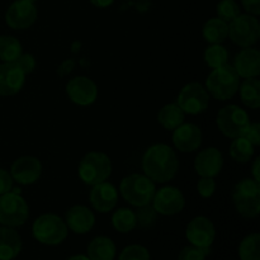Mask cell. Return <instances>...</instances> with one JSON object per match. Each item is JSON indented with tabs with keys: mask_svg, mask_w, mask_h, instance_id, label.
I'll return each mask as SVG.
<instances>
[{
	"mask_svg": "<svg viewBox=\"0 0 260 260\" xmlns=\"http://www.w3.org/2000/svg\"><path fill=\"white\" fill-rule=\"evenodd\" d=\"M142 169L145 175L154 183H167L177 175L179 161L172 147L165 144H156L145 151Z\"/></svg>",
	"mask_w": 260,
	"mask_h": 260,
	"instance_id": "6da1fadb",
	"label": "cell"
},
{
	"mask_svg": "<svg viewBox=\"0 0 260 260\" xmlns=\"http://www.w3.org/2000/svg\"><path fill=\"white\" fill-rule=\"evenodd\" d=\"M240 76L235 71L234 66L225 63L217 69H213L212 73L206 80V90L208 94L218 101H228L233 98L240 86Z\"/></svg>",
	"mask_w": 260,
	"mask_h": 260,
	"instance_id": "7a4b0ae2",
	"label": "cell"
},
{
	"mask_svg": "<svg viewBox=\"0 0 260 260\" xmlns=\"http://www.w3.org/2000/svg\"><path fill=\"white\" fill-rule=\"evenodd\" d=\"M32 234L38 243L56 246L62 244L68 238V226L60 216L45 213L33 222Z\"/></svg>",
	"mask_w": 260,
	"mask_h": 260,
	"instance_id": "3957f363",
	"label": "cell"
},
{
	"mask_svg": "<svg viewBox=\"0 0 260 260\" xmlns=\"http://www.w3.org/2000/svg\"><path fill=\"white\" fill-rule=\"evenodd\" d=\"M233 201L236 211L245 218H255L260 213V184L254 179L240 180L234 187Z\"/></svg>",
	"mask_w": 260,
	"mask_h": 260,
	"instance_id": "277c9868",
	"label": "cell"
},
{
	"mask_svg": "<svg viewBox=\"0 0 260 260\" xmlns=\"http://www.w3.org/2000/svg\"><path fill=\"white\" fill-rule=\"evenodd\" d=\"M122 197L135 207L149 205L152 202L156 188L150 178L142 174H131L123 178L119 185Z\"/></svg>",
	"mask_w": 260,
	"mask_h": 260,
	"instance_id": "5b68a950",
	"label": "cell"
},
{
	"mask_svg": "<svg viewBox=\"0 0 260 260\" xmlns=\"http://www.w3.org/2000/svg\"><path fill=\"white\" fill-rule=\"evenodd\" d=\"M78 173L86 185H95L106 182L112 173V162L104 152H88L79 164Z\"/></svg>",
	"mask_w": 260,
	"mask_h": 260,
	"instance_id": "8992f818",
	"label": "cell"
},
{
	"mask_svg": "<svg viewBox=\"0 0 260 260\" xmlns=\"http://www.w3.org/2000/svg\"><path fill=\"white\" fill-rule=\"evenodd\" d=\"M29 207L18 192H8L0 196V223L7 228H19L27 222Z\"/></svg>",
	"mask_w": 260,
	"mask_h": 260,
	"instance_id": "52a82bcc",
	"label": "cell"
},
{
	"mask_svg": "<svg viewBox=\"0 0 260 260\" xmlns=\"http://www.w3.org/2000/svg\"><path fill=\"white\" fill-rule=\"evenodd\" d=\"M229 36L235 45L250 47L260 38V24L258 18L251 14H240L229 24Z\"/></svg>",
	"mask_w": 260,
	"mask_h": 260,
	"instance_id": "ba28073f",
	"label": "cell"
},
{
	"mask_svg": "<svg viewBox=\"0 0 260 260\" xmlns=\"http://www.w3.org/2000/svg\"><path fill=\"white\" fill-rule=\"evenodd\" d=\"M216 123H217L218 129L226 137L235 139V137L243 136L244 131L250 123V118L243 108L235 104H230L218 111Z\"/></svg>",
	"mask_w": 260,
	"mask_h": 260,
	"instance_id": "9c48e42d",
	"label": "cell"
},
{
	"mask_svg": "<svg viewBox=\"0 0 260 260\" xmlns=\"http://www.w3.org/2000/svg\"><path fill=\"white\" fill-rule=\"evenodd\" d=\"M210 103V94L200 83H189L180 90L177 104L184 113L200 114L207 109Z\"/></svg>",
	"mask_w": 260,
	"mask_h": 260,
	"instance_id": "30bf717a",
	"label": "cell"
},
{
	"mask_svg": "<svg viewBox=\"0 0 260 260\" xmlns=\"http://www.w3.org/2000/svg\"><path fill=\"white\" fill-rule=\"evenodd\" d=\"M37 8L35 3L27 0H15L5 13V22L12 29H28L37 20Z\"/></svg>",
	"mask_w": 260,
	"mask_h": 260,
	"instance_id": "8fae6325",
	"label": "cell"
},
{
	"mask_svg": "<svg viewBox=\"0 0 260 260\" xmlns=\"http://www.w3.org/2000/svg\"><path fill=\"white\" fill-rule=\"evenodd\" d=\"M185 206V198L182 190L175 187H164L155 192L152 207L159 215L173 216L182 212Z\"/></svg>",
	"mask_w": 260,
	"mask_h": 260,
	"instance_id": "7c38bea8",
	"label": "cell"
},
{
	"mask_svg": "<svg viewBox=\"0 0 260 260\" xmlns=\"http://www.w3.org/2000/svg\"><path fill=\"white\" fill-rule=\"evenodd\" d=\"M185 236L190 245L202 249H210L216 238V229L212 221L205 216L193 218L187 226Z\"/></svg>",
	"mask_w": 260,
	"mask_h": 260,
	"instance_id": "4fadbf2b",
	"label": "cell"
},
{
	"mask_svg": "<svg viewBox=\"0 0 260 260\" xmlns=\"http://www.w3.org/2000/svg\"><path fill=\"white\" fill-rule=\"evenodd\" d=\"M66 94L73 103L86 107L98 98V86L88 76H76L66 85Z\"/></svg>",
	"mask_w": 260,
	"mask_h": 260,
	"instance_id": "5bb4252c",
	"label": "cell"
},
{
	"mask_svg": "<svg viewBox=\"0 0 260 260\" xmlns=\"http://www.w3.org/2000/svg\"><path fill=\"white\" fill-rule=\"evenodd\" d=\"M42 174V164L35 156H22L10 167L13 180L22 185L35 184Z\"/></svg>",
	"mask_w": 260,
	"mask_h": 260,
	"instance_id": "9a60e30c",
	"label": "cell"
},
{
	"mask_svg": "<svg viewBox=\"0 0 260 260\" xmlns=\"http://www.w3.org/2000/svg\"><path fill=\"white\" fill-rule=\"evenodd\" d=\"M25 75L15 62L0 65V96H12L19 93L24 85Z\"/></svg>",
	"mask_w": 260,
	"mask_h": 260,
	"instance_id": "2e32d148",
	"label": "cell"
},
{
	"mask_svg": "<svg viewBox=\"0 0 260 260\" xmlns=\"http://www.w3.org/2000/svg\"><path fill=\"white\" fill-rule=\"evenodd\" d=\"M223 157L216 147H207L196 156L194 169L200 177L215 178L222 170Z\"/></svg>",
	"mask_w": 260,
	"mask_h": 260,
	"instance_id": "e0dca14e",
	"label": "cell"
},
{
	"mask_svg": "<svg viewBox=\"0 0 260 260\" xmlns=\"http://www.w3.org/2000/svg\"><path fill=\"white\" fill-rule=\"evenodd\" d=\"M174 146L182 152H193L202 144V131L193 123H182L173 129Z\"/></svg>",
	"mask_w": 260,
	"mask_h": 260,
	"instance_id": "ac0fdd59",
	"label": "cell"
},
{
	"mask_svg": "<svg viewBox=\"0 0 260 260\" xmlns=\"http://www.w3.org/2000/svg\"><path fill=\"white\" fill-rule=\"evenodd\" d=\"M65 223L73 233L84 235L91 231L95 225V216L85 206H73L66 212Z\"/></svg>",
	"mask_w": 260,
	"mask_h": 260,
	"instance_id": "d6986e66",
	"label": "cell"
},
{
	"mask_svg": "<svg viewBox=\"0 0 260 260\" xmlns=\"http://www.w3.org/2000/svg\"><path fill=\"white\" fill-rule=\"evenodd\" d=\"M90 203L94 210L101 213H107L113 210L118 201V192L111 183H99L93 185L90 196Z\"/></svg>",
	"mask_w": 260,
	"mask_h": 260,
	"instance_id": "ffe728a7",
	"label": "cell"
},
{
	"mask_svg": "<svg viewBox=\"0 0 260 260\" xmlns=\"http://www.w3.org/2000/svg\"><path fill=\"white\" fill-rule=\"evenodd\" d=\"M234 69L244 79L258 78L260 74V52L255 48L245 47L234 60Z\"/></svg>",
	"mask_w": 260,
	"mask_h": 260,
	"instance_id": "44dd1931",
	"label": "cell"
},
{
	"mask_svg": "<svg viewBox=\"0 0 260 260\" xmlns=\"http://www.w3.org/2000/svg\"><path fill=\"white\" fill-rule=\"evenodd\" d=\"M22 238L13 228H0V260H13L22 251Z\"/></svg>",
	"mask_w": 260,
	"mask_h": 260,
	"instance_id": "7402d4cb",
	"label": "cell"
},
{
	"mask_svg": "<svg viewBox=\"0 0 260 260\" xmlns=\"http://www.w3.org/2000/svg\"><path fill=\"white\" fill-rule=\"evenodd\" d=\"M88 258L90 260H113L116 258V245L107 236L94 238L88 245Z\"/></svg>",
	"mask_w": 260,
	"mask_h": 260,
	"instance_id": "603a6c76",
	"label": "cell"
},
{
	"mask_svg": "<svg viewBox=\"0 0 260 260\" xmlns=\"http://www.w3.org/2000/svg\"><path fill=\"white\" fill-rule=\"evenodd\" d=\"M202 35L211 45L222 43L229 37V23L223 22L220 18L208 19L203 25Z\"/></svg>",
	"mask_w": 260,
	"mask_h": 260,
	"instance_id": "cb8c5ba5",
	"label": "cell"
},
{
	"mask_svg": "<svg viewBox=\"0 0 260 260\" xmlns=\"http://www.w3.org/2000/svg\"><path fill=\"white\" fill-rule=\"evenodd\" d=\"M185 113L177 103H170L162 107L157 114V121L165 129H175L184 123Z\"/></svg>",
	"mask_w": 260,
	"mask_h": 260,
	"instance_id": "d4e9b609",
	"label": "cell"
},
{
	"mask_svg": "<svg viewBox=\"0 0 260 260\" xmlns=\"http://www.w3.org/2000/svg\"><path fill=\"white\" fill-rule=\"evenodd\" d=\"M239 88L243 103L249 108L258 109L260 107V81L258 79H245Z\"/></svg>",
	"mask_w": 260,
	"mask_h": 260,
	"instance_id": "484cf974",
	"label": "cell"
},
{
	"mask_svg": "<svg viewBox=\"0 0 260 260\" xmlns=\"http://www.w3.org/2000/svg\"><path fill=\"white\" fill-rule=\"evenodd\" d=\"M254 155V145L245 137L239 136L233 140L230 145V156L236 162L245 164L251 160Z\"/></svg>",
	"mask_w": 260,
	"mask_h": 260,
	"instance_id": "4316f807",
	"label": "cell"
},
{
	"mask_svg": "<svg viewBox=\"0 0 260 260\" xmlns=\"http://www.w3.org/2000/svg\"><path fill=\"white\" fill-rule=\"evenodd\" d=\"M22 55V45L13 36H0V60L3 62H14Z\"/></svg>",
	"mask_w": 260,
	"mask_h": 260,
	"instance_id": "83f0119b",
	"label": "cell"
},
{
	"mask_svg": "<svg viewBox=\"0 0 260 260\" xmlns=\"http://www.w3.org/2000/svg\"><path fill=\"white\" fill-rule=\"evenodd\" d=\"M112 225L118 233L127 234L136 229V216L129 208H119L112 216Z\"/></svg>",
	"mask_w": 260,
	"mask_h": 260,
	"instance_id": "f1b7e54d",
	"label": "cell"
},
{
	"mask_svg": "<svg viewBox=\"0 0 260 260\" xmlns=\"http://www.w3.org/2000/svg\"><path fill=\"white\" fill-rule=\"evenodd\" d=\"M240 260H260V235L250 234L243 239L239 246Z\"/></svg>",
	"mask_w": 260,
	"mask_h": 260,
	"instance_id": "f546056e",
	"label": "cell"
},
{
	"mask_svg": "<svg viewBox=\"0 0 260 260\" xmlns=\"http://www.w3.org/2000/svg\"><path fill=\"white\" fill-rule=\"evenodd\" d=\"M229 52L226 47H223L220 43L211 45L205 51V61L211 69H217L220 66L228 63Z\"/></svg>",
	"mask_w": 260,
	"mask_h": 260,
	"instance_id": "4dcf8cb0",
	"label": "cell"
},
{
	"mask_svg": "<svg viewBox=\"0 0 260 260\" xmlns=\"http://www.w3.org/2000/svg\"><path fill=\"white\" fill-rule=\"evenodd\" d=\"M135 216H136V228L151 229L156 222L157 212L152 207L151 203H149V205L137 207Z\"/></svg>",
	"mask_w": 260,
	"mask_h": 260,
	"instance_id": "1f68e13d",
	"label": "cell"
},
{
	"mask_svg": "<svg viewBox=\"0 0 260 260\" xmlns=\"http://www.w3.org/2000/svg\"><path fill=\"white\" fill-rule=\"evenodd\" d=\"M240 15V7L235 0H221L217 4V18L226 23H230Z\"/></svg>",
	"mask_w": 260,
	"mask_h": 260,
	"instance_id": "d6a6232c",
	"label": "cell"
},
{
	"mask_svg": "<svg viewBox=\"0 0 260 260\" xmlns=\"http://www.w3.org/2000/svg\"><path fill=\"white\" fill-rule=\"evenodd\" d=\"M118 260H150V253L145 246L134 244L122 250Z\"/></svg>",
	"mask_w": 260,
	"mask_h": 260,
	"instance_id": "836d02e7",
	"label": "cell"
},
{
	"mask_svg": "<svg viewBox=\"0 0 260 260\" xmlns=\"http://www.w3.org/2000/svg\"><path fill=\"white\" fill-rule=\"evenodd\" d=\"M207 254H210V249H202L194 245L185 246L180 251L178 260H205Z\"/></svg>",
	"mask_w": 260,
	"mask_h": 260,
	"instance_id": "e575fe53",
	"label": "cell"
},
{
	"mask_svg": "<svg viewBox=\"0 0 260 260\" xmlns=\"http://www.w3.org/2000/svg\"><path fill=\"white\" fill-rule=\"evenodd\" d=\"M197 190L201 197L210 198L212 197L216 190V182L213 178H205L201 177V179L197 183Z\"/></svg>",
	"mask_w": 260,
	"mask_h": 260,
	"instance_id": "d590c367",
	"label": "cell"
},
{
	"mask_svg": "<svg viewBox=\"0 0 260 260\" xmlns=\"http://www.w3.org/2000/svg\"><path fill=\"white\" fill-rule=\"evenodd\" d=\"M14 62L17 63L18 68L24 73V75L33 73V70H35L36 68V60L30 53H22Z\"/></svg>",
	"mask_w": 260,
	"mask_h": 260,
	"instance_id": "8d00e7d4",
	"label": "cell"
},
{
	"mask_svg": "<svg viewBox=\"0 0 260 260\" xmlns=\"http://www.w3.org/2000/svg\"><path fill=\"white\" fill-rule=\"evenodd\" d=\"M243 137H245L246 140L251 142L254 146H259L260 145V124L258 122L255 123H249V126L246 127V129L244 131Z\"/></svg>",
	"mask_w": 260,
	"mask_h": 260,
	"instance_id": "74e56055",
	"label": "cell"
},
{
	"mask_svg": "<svg viewBox=\"0 0 260 260\" xmlns=\"http://www.w3.org/2000/svg\"><path fill=\"white\" fill-rule=\"evenodd\" d=\"M13 188V178L10 173L0 168V196L10 192Z\"/></svg>",
	"mask_w": 260,
	"mask_h": 260,
	"instance_id": "f35d334b",
	"label": "cell"
},
{
	"mask_svg": "<svg viewBox=\"0 0 260 260\" xmlns=\"http://www.w3.org/2000/svg\"><path fill=\"white\" fill-rule=\"evenodd\" d=\"M244 9L248 12V14L258 17L260 14V0H241Z\"/></svg>",
	"mask_w": 260,
	"mask_h": 260,
	"instance_id": "ab89813d",
	"label": "cell"
},
{
	"mask_svg": "<svg viewBox=\"0 0 260 260\" xmlns=\"http://www.w3.org/2000/svg\"><path fill=\"white\" fill-rule=\"evenodd\" d=\"M73 68H74V61L73 60L65 61V62H63L62 65H61L60 68L57 69L58 75H60V76L66 75V74H69L71 70H73Z\"/></svg>",
	"mask_w": 260,
	"mask_h": 260,
	"instance_id": "60d3db41",
	"label": "cell"
},
{
	"mask_svg": "<svg viewBox=\"0 0 260 260\" xmlns=\"http://www.w3.org/2000/svg\"><path fill=\"white\" fill-rule=\"evenodd\" d=\"M96 8H108L114 3V0H89Z\"/></svg>",
	"mask_w": 260,
	"mask_h": 260,
	"instance_id": "b9f144b4",
	"label": "cell"
},
{
	"mask_svg": "<svg viewBox=\"0 0 260 260\" xmlns=\"http://www.w3.org/2000/svg\"><path fill=\"white\" fill-rule=\"evenodd\" d=\"M259 164H260V157H256L255 161H254V165H253V175H254V180H256V182H260V175H259Z\"/></svg>",
	"mask_w": 260,
	"mask_h": 260,
	"instance_id": "7bdbcfd3",
	"label": "cell"
},
{
	"mask_svg": "<svg viewBox=\"0 0 260 260\" xmlns=\"http://www.w3.org/2000/svg\"><path fill=\"white\" fill-rule=\"evenodd\" d=\"M68 260H90L88 258V255H74V256H71V258H69Z\"/></svg>",
	"mask_w": 260,
	"mask_h": 260,
	"instance_id": "ee69618b",
	"label": "cell"
},
{
	"mask_svg": "<svg viewBox=\"0 0 260 260\" xmlns=\"http://www.w3.org/2000/svg\"><path fill=\"white\" fill-rule=\"evenodd\" d=\"M27 2H30V3H35V2H37V0H27Z\"/></svg>",
	"mask_w": 260,
	"mask_h": 260,
	"instance_id": "f6af8a7d",
	"label": "cell"
}]
</instances>
